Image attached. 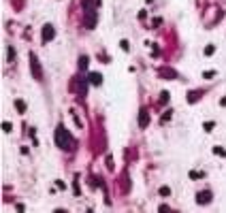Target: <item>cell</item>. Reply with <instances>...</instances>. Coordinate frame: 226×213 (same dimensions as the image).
Segmentation results:
<instances>
[{
    "instance_id": "obj_1",
    "label": "cell",
    "mask_w": 226,
    "mask_h": 213,
    "mask_svg": "<svg viewBox=\"0 0 226 213\" xmlns=\"http://www.w3.org/2000/svg\"><path fill=\"white\" fill-rule=\"evenodd\" d=\"M56 145L62 147V149H68V145H70V134H68V130L64 126H60L56 130Z\"/></svg>"
},
{
    "instance_id": "obj_2",
    "label": "cell",
    "mask_w": 226,
    "mask_h": 213,
    "mask_svg": "<svg viewBox=\"0 0 226 213\" xmlns=\"http://www.w3.org/2000/svg\"><path fill=\"white\" fill-rule=\"evenodd\" d=\"M53 34H56V28H53L51 24H45V26H43V41L49 43V41L53 39Z\"/></svg>"
},
{
    "instance_id": "obj_3",
    "label": "cell",
    "mask_w": 226,
    "mask_h": 213,
    "mask_svg": "<svg viewBox=\"0 0 226 213\" xmlns=\"http://www.w3.org/2000/svg\"><path fill=\"white\" fill-rule=\"evenodd\" d=\"M158 75L160 77H166V79H177V73L171 68H158Z\"/></svg>"
},
{
    "instance_id": "obj_4",
    "label": "cell",
    "mask_w": 226,
    "mask_h": 213,
    "mask_svg": "<svg viewBox=\"0 0 226 213\" xmlns=\"http://www.w3.org/2000/svg\"><path fill=\"white\" fill-rule=\"evenodd\" d=\"M88 83L100 85V83H103V77H100V73H90V75H88Z\"/></svg>"
},
{
    "instance_id": "obj_5",
    "label": "cell",
    "mask_w": 226,
    "mask_h": 213,
    "mask_svg": "<svg viewBox=\"0 0 226 213\" xmlns=\"http://www.w3.org/2000/svg\"><path fill=\"white\" fill-rule=\"evenodd\" d=\"M196 200H198V205H205V202H209V200H211V192H201Z\"/></svg>"
},
{
    "instance_id": "obj_6",
    "label": "cell",
    "mask_w": 226,
    "mask_h": 213,
    "mask_svg": "<svg viewBox=\"0 0 226 213\" xmlns=\"http://www.w3.org/2000/svg\"><path fill=\"white\" fill-rule=\"evenodd\" d=\"M139 124H141V128H145L147 124H149V115H147V111H141V115H139Z\"/></svg>"
},
{
    "instance_id": "obj_7",
    "label": "cell",
    "mask_w": 226,
    "mask_h": 213,
    "mask_svg": "<svg viewBox=\"0 0 226 213\" xmlns=\"http://www.w3.org/2000/svg\"><path fill=\"white\" fill-rule=\"evenodd\" d=\"M30 60H32V70H34V77L41 79V66H37V58L30 56Z\"/></svg>"
},
{
    "instance_id": "obj_8",
    "label": "cell",
    "mask_w": 226,
    "mask_h": 213,
    "mask_svg": "<svg viewBox=\"0 0 226 213\" xmlns=\"http://www.w3.org/2000/svg\"><path fill=\"white\" fill-rule=\"evenodd\" d=\"M15 106H17V109H19L22 113L26 111V102H24V100H15Z\"/></svg>"
},
{
    "instance_id": "obj_9",
    "label": "cell",
    "mask_w": 226,
    "mask_h": 213,
    "mask_svg": "<svg viewBox=\"0 0 226 213\" xmlns=\"http://www.w3.org/2000/svg\"><path fill=\"white\" fill-rule=\"evenodd\" d=\"M79 66H81V68H88V58H85V56H81V60H79Z\"/></svg>"
},
{
    "instance_id": "obj_10",
    "label": "cell",
    "mask_w": 226,
    "mask_h": 213,
    "mask_svg": "<svg viewBox=\"0 0 226 213\" xmlns=\"http://www.w3.org/2000/svg\"><path fill=\"white\" fill-rule=\"evenodd\" d=\"M166 100H169V92H162V94H160V102L164 104Z\"/></svg>"
},
{
    "instance_id": "obj_11",
    "label": "cell",
    "mask_w": 226,
    "mask_h": 213,
    "mask_svg": "<svg viewBox=\"0 0 226 213\" xmlns=\"http://www.w3.org/2000/svg\"><path fill=\"white\" fill-rule=\"evenodd\" d=\"M2 130H4V132H11V122H4V124H2Z\"/></svg>"
},
{
    "instance_id": "obj_12",
    "label": "cell",
    "mask_w": 226,
    "mask_h": 213,
    "mask_svg": "<svg viewBox=\"0 0 226 213\" xmlns=\"http://www.w3.org/2000/svg\"><path fill=\"white\" fill-rule=\"evenodd\" d=\"M213 152H215V154H218V156H226V152H224V149H222V147H215V149H213Z\"/></svg>"
},
{
    "instance_id": "obj_13",
    "label": "cell",
    "mask_w": 226,
    "mask_h": 213,
    "mask_svg": "<svg viewBox=\"0 0 226 213\" xmlns=\"http://www.w3.org/2000/svg\"><path fill=\"white\" fill-rule=\"evenodd\" d=\"M211 128H213V122H207V124H205V130H207V132H209Z\"/></svg>"
},
{
    "instance_id": "obj_14",
    "label": "cell",
    "mask_w": 226,
    "mask_h": 213,
    "mask_svg": "<svg viewBox=\"0 0 226 213\" xmlns=\"http://www.w3.org/2000/svg\"><path fill=\"white\" fill-rule=\"evenodd\" d=\"M120 47H122L124 51H128V43H126V41H122V43H120Z\"/></svg>"
}]
</instances>
